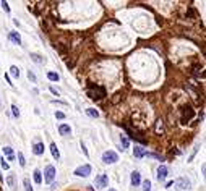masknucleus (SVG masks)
Instances as JSON below:
<instances>
[{"instance_id": "nucleus-12", "label": "nucleus", "mask_w": 206, "mask_h": 191, "mask_svg": "<svg viewBox=\"0 0 206 191\" xmlns=\"http://www.w3.org/2000/svg\"><path fill=\"white\" fill-rule=\"evenodd\" d=\"M50 152H52V157H54L55 160H59V159H60V152H59V149H57L55 143H52V144H50Z\"/></svg>"}, {"instance_id": "nucleus-28", "label": "nucleus", "mask_w": 206, "mask_h": 191, "mask_svg": "<svg viewBox=\"0 0 206 191\" xmlns=\"http://www.w3.org/2000/svg\"><path fill=\"white\" fill-rule=\"evenodd\" d=\"M55 117L59 120H63V118H65V113H63V112H55Z\"/></svg>"}, {"instance_id": "nucleus-13", "label": "nucleus", "mask_w": 206, "mask_h": 191, "mask_svg": "<svg viewBox=\"0 0 206 191\" xmlns=\"http://www.w3.org/2000/svg\"><path fill=\"white\" fill-rule=\"evenodd\" d=\"M156 133L157 135H162V133H164V121L162 120L156 121Z\"/></svg>"}, {"instance_id": "nucleus-27", "label": "nucleus", "mask_w": 206, "mask_h": 191, "mask_svg": "<svg viewBox=\"0 0 206 191\" xmlns=\"http://www.w3.org/2000/svg\"><path fill=\"white\" fill-rule=\"evenodd\" d=\"M28 78H29V80L33 81V83H36V75L33 73V71H28Z\"/></svg>"}, {"instance_id": "nucleus-11", "label": "nucleus", "mask_w": 206, "mask_h": 191, "mask_svg": "<svg viewBox=\"0 0 206 191\" xmlns=\"http://www.w3.org/2000/svg\"><path fill=\"white\" fill-rule=\"evenodd\" d=\"M33 152H34L36 156H41V154H44V144H42V143H36L34 147H33Z\"/></svg>"}, {"instance_id": "nucleus-20", "label": "nucleus", "mask_w": 206, "mask_h": 191, "mask_svg": "<svg viewBox=\"0 0 206 191\" xmlns=\"http://www.w3.org/2000/svg\"><path fill=\"white\" fill-rule=\"evenodd\" d=\"M120 143H122V149H127L128 147V144H130V141H128V138H125V136H120Z\"/></svg>"}, {"instance_id": "nucleus-16", "label": "nucleus", "mask_w": 206, "mask_h": 191, "mask_svg": "<svg viewBox=\"0 0 206 191\" xmlns=\"http://www.w3.org/2000/svg\"><path fill=\"white\" fill-rule=\"evenodd\" d=\"M47 78H49L50 81H59L60 80V76L57 75V73H54V71H49V73H47Z\"/></svg>"}, {"instance_id": "nucleus-31", "label": "nucleus", "mask_w": 206, "mask_h": 191, "mask_svg": "<svg viewBox=\"0 0 206 191\" xmlns=\"http://www.w3.org/2000/svg\"><path fill=\"white\" fill-rule=\"evenodd\" d=\"M50 92H52V94H55V96H59V91H57L55 88H50Z\"/></svg>"}, {"instance_id": "nucleus-6", "label": "nucleus", "mask_w": 206, "mask_h": 191, "mask_svg": "<svg viewBox=\"0 0 206 191\" xmlns=\"http://www.w3.org/2000/svg\"><path fill=\"white\" fill-rule=\"evenodd\" d=\"M167 173H169V170H167L166 165H161L159 168H157V181H164L167 178Z\"/></svg>"}, {"instance_id": "nucleus-7", "label": "nucleus", "mask_w": 206, "mask_h": 191, "mask_svg": "<svg viewBox=\"0 0 206 191\" xmlns=\"http://www.w3.org/2000/svg\"><path fill=\"white\" fill-rule=\"evenodd\" d=\"M146 149L143 146H135V149H133V156L138 157V159H141V157H145L146 156Z\"/></svg>"}, {"instance_id": "nucleus-5", "label": "nucleus", "mask_w": 206, "mask_h": 191, "mask_svg": "<svg viewBox=\"0 0 206 191\" xmlns=\"http://www.w3.org/2000/svg\"><path fill=\"white\" fill-rule=\"evenodd\" d=\"M91 173V165L89 164H86V165H81V167H78L75 170V175L76 176H88Z\"/></svg>"}, {"instance_id": "nucleus-30", "label": "nucleus", "mask_w": 206, "mask_h": 191, "mask_svg": "<svg viewBox=\"0 0 206 191\" xmlns=\"http://www.w3.org/2000/svg\"><path fill=\"white\" fill-rule=\"evenodd\" d=\"M2 7H3V10H5L7 13H10V7H8V3H7V2H2Z\"/></svg>"}, {"instance_id": "nucleus-17", "label": "nucleus", "mask_w": 206, "mask_h": 191, "mask_svg": "<svg viewBox=\"0 0 206 191\" xmlns=\"http://www.w3.org/2000/svg\"><path fill=\"white\" fill-rule=\"evenodd\" d=\"M34 181L39 185L42 183V175H41V170H34Z\"/></svg>"}, {"instance_id": "nucleus-22", "label": "nucleus", "mask_w": 206, "mask_h": 191, "mask_svg": "<svg viewBox=\"0 0 206 191\" xmlns=\"http://www.w3.org/2000/svg\"><path fill=\"white\" fill-rule=\"evenodd\" d=\"M143 191H151V181L149 180L143 181Z\"/></svg>"}, {"instance_id": "nucleus-21", "label": "nucleus", "mask_w": 206, "mask_h": 191, "mask_svg": "<svg viewBox=\"0 0 206 191\" xmlns=\"http://www.w3.org/2000/svg\"><path fill=\"white\" fill-rule=\"evenodd\" d=\"M146 156L148 157H153V159H157V160H164V157H161L159 154H154V152H146Z\"/></svg>"}, {"instance_id": "nucleus-8", "label": "nucleus", "mask_w": 206, "mask_h": 191, "mask_svg": "<svg viewBox=\"0 0 206 191\" xmlns=\"http://www.w3.org/2000/svg\"><path fill=\"white\" fill-rule=\"evenodd\" d=\"M140 183H141V175H140V172L133 170V172H131V185H133V186H138Z\"/></svg>"}, {"instance_id": "nucleus-33", "label": "nucleus", "mask_w": 206, "mask_h": 191, "mask_svg": "<svg viewBox=\"0 0 206 191\" xmlns=\"http://www.w3.org/2000/svg\"><path fill=\"white\" fill-rule=\"evenodd\" d=\"M109 191H115V190H109Z\"/></svg>"}, {"instance_id": "nucleus-24", "label": "nucleus", "mask_w": 206, "mask_h": 191, "mask_svg": "<svg viewBox=\"0 0 206 191\" xmlns=\"http://www.w3.org/2000/svg\"><path fill=\"white\" fill-rule=\"evenodd\" d=\"M7 183H8V186H11V188H13V186H15V176L10 175L8 178H7Z\"/></svg>"}, {"instance_id": "nucleus-19", "label": "nucleus", "mask_w": 206, "mask_h": 191, "mask_svg": "<svg viewBox=\"0 0 206 191\" xmlns=\"http://www.w3.org/2000/svg\"><path fill=\"white\" fill-rule=\"evenodd\" d=\"M23 185H25V190L26 191H33V186H31L29 178H25V180H23Z\"/></svg>"}, {"instance_id": "nucleus-15", "label": "nucleus", "mask_w": 206, "mask_h": 191, "mask_svg": "<svg viewBox=\"0 0 206 191\" xmlns=\"http://www.w3.org/2000/svg\"><path fill=\"white\" fill-rule=\"evenodd\" d=\"M86 113L89 117H93V118H97V117H99V112L96 110V109H86Z\"/></svg>"}, {"instance_id": "nucleus-1", "label": "nucleus", "mask_w": 206, "mask_h": 191, "mask_svg": "<svg viewBox=\"0 0 206 191\" xmlns=\"http://www.w3.org/2000/svg\"><path fill=\"white\" fill-rule=\"evenodd\" d=\"M117 160H119V156L114 151H106L102 154V162L104 164H115Z\"/></svg>"}, {"instance_id": "nucleus-32", "label": "nucleus", "mask_w": 206, "mask_h": 191, "mask_svg": "<svg viewBox=\"0 0 206 191\" xmlns=\"http://www.w3.org/2000/svg\"><path fill=\"white\" fill-rule=\"evenodd\" d=\"M0 181H3V178H2V173H0Z\"/></svg>"}, {"instance_id": "nucleus-2", "label": "nucleus", "mask_w": 206, "mask_h": 191, "mask_svg": "<svg viewBox=\"0 0 206 191\" xmlns=\"http://www.w3.org/2000/svg\"><path fill=\"white\" fill-rule=\"evenodd\" d=\"M94 185L99 188V190H102V188H106V186H109V176L106 175V173H101V175L96 176L94 180Z\"/></svg>"}, {"instance_id": "nucleus-3", "label": "nucleus", "mask_w": 206, "mask_h": 191, "mask_svg": "<svg viewBox=\"0 0 206 191\" xmlns=\"http://www.w3.org/2000/svg\"><path fill=\"white\" fill-rule=\"evenodd\" d=\"M54 178H55V167H54V165H47V167H45V170H44V180H45V183H52Z\"/></svg>"}, {"instance_id": "nucleus-4", "label": "nucleus", "mask_w": 206, "mask_h": 191, "mask_svg": "<svg viewBox=\"0 0 206 191\" xmlns=\"http://www.w3.org/2000/svg\"><path fill=\"white\" fill-rule=\"evenodd\" d=\"M190 180L188 178H185V176H182V178H179V180H175V188L177 190H180V191H183V190H190Z\"/></svg>"}, {"instance_id": "nucleus-9", "label": "nucleus", "mask_w": 206, "mask_h": 191, "mask_svg": "<svg viewBox=\"0 0 206 191\" xmlns=\"http://www.w3.org/2000/svg\"><path fill=\"white\" fill-rule=\"evenodd\" d=\"M8 39H10L11 42L18 44V45L21 44V37H20V34H18L16 31H10V32H8Z\"/></svg>"}, {"instance_id": "nucleus-23", "label": "nucleus", "mask_w": 206, "mask_h": 191, "mask_svg": "<svg viewBox=\"0 0 206 191\" xmlns=\"http://www.w3.org/2000/svg\"><path fill=\"white\" fill-rule=\"evenodd\" d=\"M18 159H20V165L25 167L26 165V160H25V156H23V152H18Z\"/></svg>"}, {"instance_id": "nucleus-25", "label": "nucleus", "mask_w": 206, "mask_h": 191, "mask_svg": "<svg viewBox=\"0 0 206 191\" xmlns=\"http://www.w3.org/2000/svg\"><path fill=\"white\" fill-rule=\"evenodd\" d=\"M3 154H5L7 157L13 156V149H11V147H3Z\"/></svg>"}, {"instance_id": "nucleus-29", "label": "nucleus", "mask_w": 206, "mask_h": 191, "mask_svg": "<svg viewBox=\"0 0 206 191\" xmlns=\"http://www.w3.org/2000/svg\"><path fill=\"white\" fill-rule=\"evenodd\" d=\"M0 164H2V167H3L5 170H8V164L5 162V159H2V157H0Z\"/></svg>"}, {"instance_id": "nucleus-18", "label": "nucleus", "mask_w": 206, "mask_h": 191, "mask_svg": "<svg viewBox=\"0 0 206 191\" xmlns=\"http://www.w3.org/2000/svg\"><path fill=\"white\" fill-rule=\"evenodd\" d=\"M10 73H11V76H15V78H18L20 76V70H18V66H10Z\"/></svg>"}, {"instance_id": "nucleus-26", "label": "nucleus", "mask_w": 206, "mask_h": 191, "mask_svg": "<svg viewBox=\"0 0 206 191\" xmlns=\"http://www.w3.org/2000/svg\"><path fill=\"white\" fill-rule=\"evenodd\" d=\"M11 112H13V117H16V118L20 117V110H18V107L16 105H11Z\"/></svg>"}, {"instance_id": "nucleus-10", "label": "nucleus", "mask_w": 206, "mask_h": 191, "mask_svg": "<svg viewBox=\"0 0 206 191\" xmlns=\"http://www.w3.org/2000/svg\"><path fill=\"white\" fill-rule=\"evenodd\" d=\"M59 133H60V135H63V136L71 135V128H70V125H59Z\"/></svg>"}, {"instance_id": "nucleus-14", "label": "nucleus", "mask_w": 206, "mask_h": 191, "mask_svg": "<svg viewBox=\"0 0 206 191\" xmlns=\"http://www.w3.org/2000/svg\"><path fill=\"white\" fill-rule=\"evenodd\" d=\"M31 60L33 62H36V63H44V58H42V57L39 55V54H31Z\"/></svg>"}]
</instances>
